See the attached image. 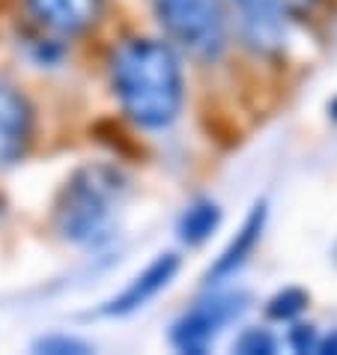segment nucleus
<instances>
[{"label": "nucleus", "instance_id": "nucleus-1", "mask_svg": "<svg viewBox=\"0 0 337 355\" xmlns=\"http://www.w3.org/2000/svg\"><path fill=\"white\" fill-rule=\"evenodd\" d=\"M111 81L123 111L144 129H164L182 111V66L167 42H123L111 60Z\"/></svg>", "mask_w": 337, "mask_h": 355}, {"label": "nucleus", "instance_id": "nucleus-2", "mask_svg": "<svg viewBox=\"0 0 337 355\" xmlns=\"http://www.w3.org/2000/svg\"><path fill=\"white\" fill-rule=\"evenodd\" d=\"M128 182L111 164H84L69 176L54 206L57 233L81 248H98L111 239L116 212L126 200Z\"/></svg>", "mask_w": 337, "mask_h": 355}, {"label": "nucleus", "instance_id": "nucleus-3", "mask_svg": "<svg viewBox=\"0 0 337 355\" xmlns=\"http://www.w3.org/2000/svg\"><path fill=\"white\" fill-rule=\"evenodd\" d=\"M155 18L176 45L200 60H215L227 45L221 0H150Z\"/></svg>", "mask_w": 337, "mask_h": 355}, {"label": "nucleus", "instance_id": "nucleus-4", "mask_svg": "<svg viewBox=\"0 0 337 355\" xmlns=\"http://www.w3.org/2000/svg\"><path fill=\"white\" fill-rule=\"evenodd\" d=\"M316 0H233L245 42L257 51H281L293 27L313 12Z\"/></svg>", "mask_w": 337, "mask_h": 355}, {"label": "nucleus", "instance_id": "nucleus-5", "mask_svg": "<svg viewBox=\"0 0 337 355\" xmlns=\"http://www.w3.org/2000/svg\"><path fill=\"white\" fill-rule=\"evenodd\" d=\"M248 311L245 293H221L212 299L197 302L191 311H185L171 329V343L180 352L203 355L215 343L227 325L236 322Z\"/></svg>", "mask_w": 337, "mask_h": 355}, {"label": "nucleus", "instance_id": "nucleus-6", "mask_svg": "<svg viewBox=\"0 0 337 355\" xmlns=\"http://www.w3.org/2000/svg\"><path fill=\"white\" fill-rule=\"evenodd\" d=\"M33 141V105L18 84L0 78V167L21 162Z\"/></svg>", "mask_w": 337, "mask_h": 355}, {"label": "nucleus", "instance_id": "nucleus-7", "mask_svg": "<svg viewBox=\"0 0 337 355\" xmlns=\"http://www.w3.org/2000/svg\"><path fill=\"white\" fill-rule=\"evenodd\" d=\"M176 272H180V257H176V254H158L144 272H137L135 278L126 284L123 293H116L111 302H105L102 313L105 317H128V313L146 308L158 293L171 287Z\"/></svg>", "mask_w": 337, "mask_h": 355}, {"label": "nucleus", "instance_id": "nucleus-8", "mask_svg": "<svg viewBox=\"0 0 337 355\" xmlns=\"http://www.w3.org/2000/svg\"><path fill=\"white\" fill-rule=\"evenodd\" d=\"M266 218H269V209H266V200L254 203V209L248 212V218L242 221L239 233L230 239V245L221 251V257L215 260V266L209 272H206V284H221L227 281L230 275H236L248 263V257L254 254L257 242H260V236L266 230Z\"/></svg>", "mask_w": 337, "mask_h": 355}, {"label": "nucleus", "instance_id": "nucleus-9", "mask_svg": "<svg viewBox=\"0 0 337 355\" xmlns=\"http://www.w3.org/2000/svg\"><path fill=\"white\" fill-rule=\"evenodd\" d=\"M105 0H27L31 12L57 33H81L98 21Z\"/></svg>", "mask_w": 337, "mask_h": 355}, {"label": "nucleus", "instance_id": "nucleus-10", "mask_svg": "<svg viewBox=\"0 0 337 355\" xmlns=\"http://www.w3.org/2000/svg\"><path fill=\"white\" fill-rule=\"evenodd\" d=\"M221 206H218L215 200H209V197H200V200H194L188 209L180 215V224H176V233H180V239L185 245H203L209 236L221 227Z\"/></svg>", "mask_w": 337, "mask_h": 355}, {"label": "nucleus", "instance_id": "nucleus-11", "mask_svg": "<svg viewBox=\"0 0 337 355\" xmlns=\"http://www.w3.org/2000/svg\"><path fill=\"white\" fill-rule=\"evenodd\" d=\"M304 308H307V293L299 287H290V290L272 295L269 304H266V313H269L272 320L284 322V320H295Z\"/></svg>", "mask_w": 337, "mask_h": 355}, {"label": "nucleus", "instance_id": "nucleus-12", "mask_svg": "<svg viewBox=\"0 0 337 355\" xmlns=\"http://www.w3.org/2000/svg\"><path fill=\"white\" fill-rule=\"evenodd\" d=\"M33 349L36 352H51V355H81V352H90V343L69 338V334H48V338L36 340Z\"/></svg>", "mask_w": 337, "mask_h": 355}, {"label": "nucleus", "instance_id": "nucleus-13", "mask_svg": "<svg viewBox=\"0 0 337 355\" xmlns=\"http://www.w3.org/2000/svg\"><path fill=\"white\" fill-rule=\"evenodd\" d=\"M236 352L242 355H272L275 352V338L263 329H248L239 340H236Z\"/></svg>", "mask_w": 337, "mask_h": 355}, {"label": "nucleus", "instance_id": "nucleus-14", "mask_svg": "<svg viewBox=\"0 0 337 355\" xmlns=\"http://www.w3.org/2000/svg\"><path fill=\"white\" fill-rule=\"evenodd\" d=\"M290 343L295 352H316V329L313 325H295L290 329Z\"/></svg>", "mask_w": 337, "mask_h": 355}, {"label": "nucleus", "instance_id": "nucleus-15", "mask_svg": "<svg viewBox=\"0 0 337 355\" xmlns=\"http://www.w3.org/2000/svg\"><path fill=\"white\" fill-rule=\"evenodd\" d=\"M316 352H322V355H337V329H334L325 340L316 343Z\"/></svg>", "mask_w": 337, "mask_h": 355}, {"label": "nucleus", "instance_id": "nucleus-16", "mask_svg": "<svg viewBox=\"0 0 337 355\" xmlns=\"http://www.w3.org/2000/svg\"><path fill=\"white\" fill-rule=\"evenodd\" d=\"M331 114H334V120H337V98H334V105H331Z\"/></svg>", "mask_w": 337, "mask_h": 355}]
</instances>
